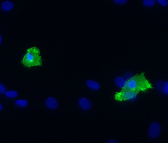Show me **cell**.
<instances>
[{
	"label": "cell",
	"instance_id": "obj_17",
	"mask_svg": "<svg viewBox=\"0 0 168 143\" xmlns=\"http://www.w3.org/2000/svg\"><path fill=\"white\" fill-rule=\"evenodd\" d=\"M114 2L115 3H116V4H123L127 3V2H128V1H125V0H124V1H116V0H115V1H114Z\"/></svg>",
	"mask_w": 168,
	"mask_h": 143
},
{
	"label": "cell",
	"instance_id": "obj_12",
	"mask_svg": "<svg viewBox=\"0 0 168 143\" xmlns=\"http://www.w3.org/2000/svg\"><path fill=\"white\" fill-rule=\"evenodd\" d=\"M166 82V81L165 82L163 80H160L156 83V86L157 88L160 91H162V92H163V93H164V89Z\"/></svg>",
	"mask_w": 168,
	"mask_h": 143
},
{
	"label": "cell",
	"instance_id": "obj_15",
	"mask_svg": "<svg viewBox=\"0 0 168 143\" xmlns=\"http://www.w3.org/2000/svg\"><path fill=\"white\" fill-rule=\"evenodd\" d=\"M157 2H158V3L160 5L164 6H167L168 4V1H160V0H158V1H157Z\"/></svg>",
	"mask_w": 168,
	"mask_h": 143
},
{
	"label": "cell",
	"instance_id": "obj_16",
	"mask_svg": "<svg viewBox=\"0 0 168 143\" xmlns=\"http://www.w3.org/2000/svg\"><path fill=\"white\" fill-rule=\"evenodd\" d=\"M164 93L166 94H167L168 93V82L166 81L164 89Z\"/></svg>",
	"mask_w": 168,
	"mask_h": 143
},
{
	"label": "cell",
	"instance_id": "obj_2",
	"mask_svg": "<svg viewBox=\"0 0 168 143\" xmlns=\"http://www.w3.org/2000/svg\"><path fill=\"white\" fill-rule=\"evenodd\" d=\"M21 62L23 65L27 68L42 66V60L39 48L36 46L28 48L22 58Z\"/></svg>",
	"mask_w": 168,
	"mask_h": 143
},
{
	"label": "cell",
	"instance_id": "obj_9",
	"mask_svg": "<svg viewBox=\"0 0 168 143\" xmlns=\"http://www.w3.org/2000/svg\"><path fill=\"white\" fill-rule=\"evenodd\" d=\"M14 4L11 1H4L1 5L2 9L4 11H8L13 8Z\"/></svg>",
	"mask_w": 168,
	"mask_h": 143
},
{
	"label": "cell",
	"instance_id": "obj_8",
	"mask_svg": "<svg viewBox=\"0 0 168 143\" xmlns=\"http://www.w3.org/2000/svg\"><path fill=\"white\" fill-rule=\"evenodd\" d=\"M86 83L90 88L94 90H98L100 88L101 85L98 82L93 80H87Z\"/></svg>",
	"mask_w": 168,
	"mask_h": 143
},
{
	"label": "cell",
	"instance_id": "obj_7",
	"mask_svg": "<svg viewBox=\"0 0 168 143\" xmlns=\"http://www.w3.org/2000/svg\"><path fill=\"white\" fill-rule=\"evenodd\" d=\"M115 82L118 86L122 89L126 88L127 81L123 77L121 76H118L115 79Z\"/></svg>",
	"mask_w": 168,
	"mask_h": 143
},
{
	"label": "cell",
	"instance_id": "obj_11",
	"mask_svg": "<svg viewBox=\"0 0 168 143\" xmlns=\"http://www.w3.org/2000/svg\"><path fill=\"white\" fill-rule=\"evenodd\" d=\"M18 95V92L15 90L8 91L6 92V97L9 98H15Z\"/></svg>",
	"mask_w": 168,
	"mask_h": 143
},
{
	"label": "cell",
	"instance_id": "obj_18",
	"mask_svg": "<svg viewBox=\"0 0 168 143\" xmlns=\"http://www.w3.org/2000/svg\"><path fill=\"white\" fill-rule=\"evenodd\" d=\"M108 143H118V142L115 139H111L110 140H109V141L108 142Z\"/></svg>",
	"mask_w": 168,
	"mask_h": 143
},
{
	"label": "cell",
	"instance_id": "obj_10",
	"mask_svg": "<svg viewBox=\"0 0 168 143\" xmlns=\"http://www.w3.org/2000/svg\"><path fill=\"white\" fill-rule=\"evenodd\" d=\"M15 104L19 107H27L28 105V101L26 100H19L15 101Z\"/></svg>",
	"mask_w": 168,
	"mask_h": 143
},
{
	"label": "cell",
	"instance_id": "obj_19",
	"mask_svg": "<svg viewBox=\"0 0 168 143\" xmlns=\"http://www.w3.org/2000/svg\"><path fill=\"white\" fill-rule=\"evenodd\" d=\"M3 105L2 104H1V110H2L3 108Z\"/></svg>",
	"mask_w": 168,
	"mask_h": 143
},
{
	"label": "cell",
	"instance_id": "obj_13",
	"mask_svg": "<svg viewBox=\"0 0 168 143\" xmlns=\"http://www.w3.org/2000/svg\"><path fill=\"white\" fill-rule=\"evenodd\" d=\"M155 1H143V4L144 6L147 7H152L155 5Z\"/></svg>",
	"mask_w": 168,
	"mask_h": 143
},
{
	"label": "cell",
	"instance_id": "obj_14",
	"mask_svg": "<svg viewBox=\"0 0 168 143\" xmlns=\"http://www.w3.org/2000/svg\"><path fill=\"white\" fill-rule=\"evenodd\" d=\"M1 94H2L6 92V88L5 85L1 83Z\"/></svg>",
	"mask_w": 168,
	"mask_h": 143
},
{
	"label": "cell",
	"instance_id": "obj_1",
	"mask_svg": "<svg viewBox=\"0 0 168 143\" xmlns=\"http://www.w3.org/2000/svg\"><path fill=\"white\" fill-rule=\"evenodd\" d=\"M152 85L143 73L137 74L127 81L128 89L137 93L144 92L152 88Z\"/></svg>",
	"mask_w": 168,
	"mask_h": 143
},
{
	"label": "cell",
	"instance_id": "obj_5",
	"mask_svg": "<svg viewBox=\"0 0 168 143\" xmlns=\"http://www.w3.org/2000/svg\"><path fill=\"white\" fill-rule=\"evenodd\" d=\"M78 103L82 109L84 110H88L91 108L92 104L91 101L85 97H82L79 99Z\"/></svg>",
	"mask_w": 168,
	"mask_h": 143
},
{
	"label": "cell",
	"instance_id": "obj_3",
	"mask_svg": "<svg viewBox=\"0 0 168 143\" xmlns=\"http://www.w3.org/2000/svg\"><path fill=\"white\" fill-rule=\"evenodd\" d=\"M137 94L130 90L125 89L116 93L114 98L115 100L119 102L133 101L136 99Z\"/></svg>",
	"mask_w": 168,
	"mask_h": 143
},
{
	"label": "cell",
	"instance_id": "obj_4",
	"mask_svg": "<svg viewBox=\"0 0 168 143\" xmlns=\"http://www.w3.org/2000/svg\"><path fill=\"white\" fill-rule=\"evenodd\" d=\"M162 130V127L160 123L154 122L151 123L149 127V134L152 139L157 138L160 135Z\"/></svg>",
	"mask_w": 168,
	"mask_h": 143
},
{
	"label": "cell",
	"instance_id": "obj_6",
	"mask_svg": "<svg viewBox=\"0 0 168 143\" xmlns=\"http://www.w3.org/2000/svg\"><path fill=\"white\" fill-rule=\"evenodd\" d=\"M45 104L47 107L51 109H56L58 106V101L56 98L52 97L47 98L45 101Z\"/></svg>",
	"mask_w": 168,
	"mask_h": 143
}]
</instances>
